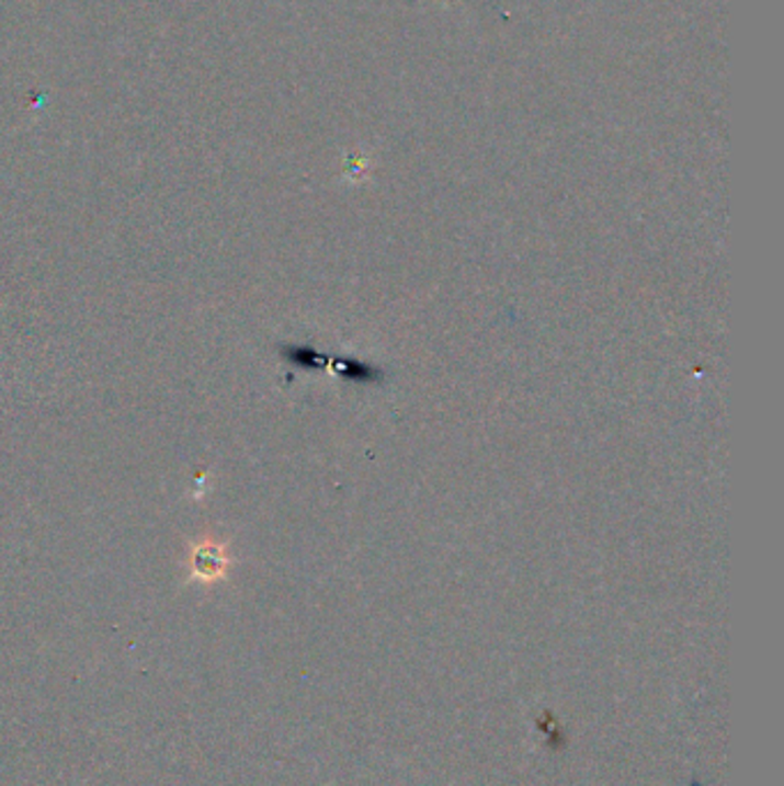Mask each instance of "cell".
Masks as SVG:
<instances>
[{"mask_svg":"<svg viewBox=\"0 0 784 786\" xmlns=\"http://www.w3.org/2000/svg\"><path fill=\"white\" fill-rule=\"evenodd\" d=\"M228 553L226 545L217 540H203L192 550V576L201 582H214L221 580L228 570Z\"/></svg>","mask_w":784,"mask_h":786,"instance_id":"cell-1","label":"cell"}]
</instances>
